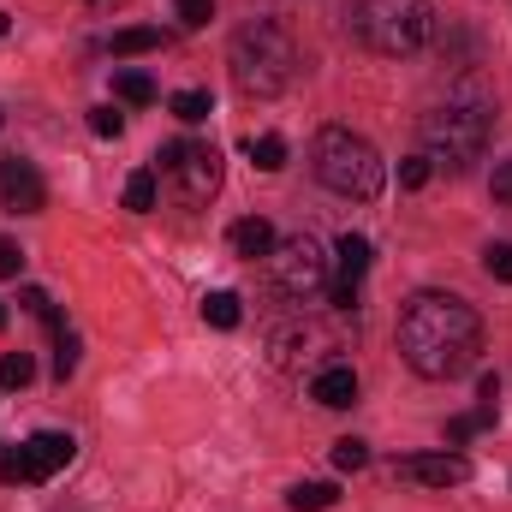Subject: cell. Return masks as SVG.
Listing matches in <instances>:
<instances>
[{"mask_svg": "<svg viewBox=\"0 0 512 512\" xmlns=\"http://www.w3.org/2000/svg\"><path fill=\"white\" fill-rule=\"evenodd\" d=\"M155 173L173 179V197L185 209H203L215 191H221V149L215 143H197V137H179L155 155Z\"/></svg>", "mask_w": 512, "mask_h": 512, "instance_id": "52a82bcc", "label": "cell"}, {"mask_svg": "<svg viewBox=\"0 0 512 512\" xmlns=\"http://www.w3.org/2000/svg\"><path fill=\"white\" fill-rule=\"evenodd\" d=\"M0 483H30V459L18 441H0Z\"/></svg>", "mask_w": 512, "mask_h": 512, "instance_id": "d4e9b609", "label": "cell"}, {"mask_svg": "<svg viewBox=\"0 0 512 512\" xmlns=\"http://www.w3.org/2000/svg\"><path fill=\"white\" fill-rule=\"evenodd\" d=\"M18 268H24V251H18L12 239H0V280H12Z\"/></svg>", "mask_w": 512, "mask_h": 512, "instance_id": "1f68e13d", "label": "cell"}, {"mask_svg": "<svg viewBox=\"0 0 512 512\" xmlns=\"http://www.w3.org/2000/svg\"><path fill=\"white\" fill-rule=\"evenodd\" d=\"M489 131H495V102L483 90H453L429 120H423V155L447 173H465L483 149H489Z\"/></svg>", "mask_w": 512, "mask_h": 512, "instance_id": "7a4b0ae2", "label": "cell"}, {"mask_svg": "<svg viewBox=\"0 0 512 512\" xmlns=\"http://www.w3.org/2000/svg\"><path fill=\"white\" fill-rule=\"evenodd\" d=\"M30 376H36V364H30V352H6L0 358V387H30Z\"/></svg>", "mask_w": 512, "mask_h": 512, "instance_id": "cb8c5ba5", "label": "cell"}, {"mask_svg": "<svg viewBox=\"0 0 512 512\" xmlns=\"http://www.w3.org/2000/svg\"><path fill=\"white\" fill-rule=\"evenodd\" d=\"M0 36H6V12H0Z\"/></svg>", "mask_w": 512, "mask_h": 512, "instance_id": "836d02e7", "label": "cell"}, {"mask_svg": "<svg viewBox=\"0 0 512 512\" xmlns=\"http://www.w3.org/2000/svg\"><path fill=\"white\" fill-rule=\"evenodd\" d=\"M0 328H6V304H0Z\"/></svg>", "mask_w": 512, "mask_h": 512, "instance_id": "d6a6232c", "label": "cell"}, {"mask_svg": "<svg viewBox=\"0 0 512 512\" xmlns=\"http://www.w3.org/2000/svg\"><path fill=\"white\" fill-rule=\"evenodd\" d=\"M203 322H209V328H221V334H227V328H239V322H245L239 292H209V298H203Z\"/></svg>", "mask_w": 512, "mask_h": 512, "instance_id": "9a60e30c", "label": "cell"}, {"mask_svg": "<svg viewBox=\"0 0 512 512\" xmlns=\"http://www.w3.org/2000/svg\"><path fill=\"white\" fill-rule=\"evenodd\" d=\"M268 268H274V286H280L292 304H316V298L334 286V256L322 251V239H310V233L274 239Z\"/></svg>", "mask_w": 512, "mask_h": 512, "instance_id": "8992f818", "label": "cell"}, {"mask_svg": "<svg viewBox=\"0 0 512 512\" xmlns=\"http://www.w3.org/2000/svg\"><path fill=\"white\" fill-rule=\"evenodd\" d=\"M72 453H78V441H72V435H60V429H36V435L24 441L30 483H48L54 471H66V465H72Z\"/></svg>", "mask_w": 512, "mask_h": 512, "instance_id": "7c38bea8", "label": "cell"}, {"mask_svg": "<svg viewBox=\"0 0 512 512\" xmlns=\"http://www.w3.org/2000/svg\"><path fill=\"white\" fill-rule=\"evenodd\" d=\"M495 423V405H477V411H465V417H453L447 423V447H459V441H471L477 429H489Z\"/></svg>", "mask_w": 512, "mask_h": 512, "instance_id": "603a6c76", "label": "cell"}, {"mask_svg": "<svg viewBox=\"0 0 512 512\" xmlns=\"http://www.w3.org/2000/svg\"><path fill=\"white\" fill-rule=\"evenodd\" d=\"M179 18H185L191 30H203V24L215 18V0H179Z\"/></svg>", "mask_w": 512, "mask_h": 512, "instance_id": "f546056e", "label": "cell"}, {"mask_svg": "<svg viewBox=\"0 0 512 512\" xmlns=\"http://www.w3.org/2000/svg\"><path fill=\"white\" fill-rule=\"evenodd\" d=\"M483 352V316L459 292H417L399 310V358L423 382H453Z\"/></svg>", "mask_w": 512, "mask_h": 512, "instance_id": "6da1fadb", "label": "cell"}, {"mask_svg": "<svg viewBox=\"0 0 512 512\" xmlns=\"http://www.w3.org/2000/svg\"><path fill=\"white\" fill-rule=\"evenodd\" d=\"M310 161H316V179H322L334 197H352V203L382 197V185H387V161L376 155V143L358 137L352 126H322Z\"/></svg>", "mask_w": 512, "mask_h": 512, "instance_id": "277c9868", "label": "cell"}, {"mask_svg": "<svg viewBox=\"0 0 512 512\" xmlns=\"http://www.w3.org/2000/svg\"><path fill=\"white\" fill-rule=\"evenodd\" d=\"M489 191H495V203H507L512 209V155L495 167V179H489Z\"/></svg>", "mask_w": 512, "mask_h": 512, "instance_id": "4dcf8cb0", "label": "cell"}, {"mask_svg": "<svg viewBox=\"0 0 512 512\" xmlns=\"http://www.w3.org/2000/svg\"><path fill=\"white\" fill-rule=\"evenodd\" d=\"M227 66H233L245 96H280L298 78V42H292V30L280 18H251V24L233 30Z\"/></svg>", "mask_w": 512, "mask_h": 512, "instance_id": "3957f363", "label": "cell"}, {"mask_svg": "<svg viewBox=\"0 0 512 512\" xmlns=\"http://www.w3.org/2000/svg\"><path fill=\"white\" fill-rule=\"evenodd\" d=\"M126 209L131 215H149L155 209V167H143V173L126 179Z\"/></svg>", "mask_w": 512, "mask_h": 512, "instance_id": "44dd1931", "label": "cell"}, {"mask_svg": "<svg viewBox=\"0 0 512 512\" xmlns=\"http://www.w3.org/2000/svg\"><path fill=\"white\" fill-rule=\"evenodd\" d=\"M310 399L328 405V411H346V405L358 399V376H352V364H328V370L310 382Z\"/></svg>", "mask_w": 512, "mask_h": 512, "instance_id": "4fadbf2b", "label": "cell"}, {"mask_svg": "<svg viewBox=\"0 0 512 512\" xmlns=\"http://www.w3.org/2000/svg\"><path fill=\"white\" fill-rule=\"evenodd\" d=\"M483 268H489V280H501V286H512V245H507V239L483 251Z\"/></svg>", "mask_w": 512, "mask_h": 512, "instance_id": "4316f807", "label": "cell"}, {"mask_svg": "<svg viewBox=\"0 0 512 512\" xmlns=\"http://www.w3.org/2000/svg\"><path fill=\"white\" fill-rule=\"evenodd\" d=\"M90 6H114V0H90Z\"/></svg>", "mask_w": 512, "mask_h": 512, "instance_id": "e575fe53", "label": "cell"}, {"mask_svg": "<svg viewBox=\"0 0 512 512\" xmlns=\"http://www.w3.org/2000/svg\"><path fill=\"white\" fill-rule=\"evenodd\" d=\"M429 173H435V161H429V155L399 161V185H405V191H423V185H429Z\"/></svg>", "mask_w": 512, "mask_h": 512, "instance_id": "83f0119b", "label": "cell"}, {"mask_svg": "<svg viewBox=\"0 0 512 512\" xmlns=\"http://www.w3.org/2000/svg\"><path fill=\"white\" fill-rule=\"evenodd\" d=\"M90 131H96V137H120V131H126V120H120L114 108H90Z\"/></svg>", "mask_w": 512, "mask_h": 512, "instance_id": "f1b7e54d", "label": "cell"}, {"mask_svg": "<svg viewBox=\"0 0 512 512\" xmlns=\"http://www.w3.org/2000/svg\"><path fill=\"white\" fill-rule=\"evenodd\" d=\"M334 501H340V489H334V483H298V489L286 495V507H292V512H328Z\"/></svg>", "mask_w": 512, "mask_h": 512, "instance_id": "ac0fdd59", "label": "cell"}, {"mask_svg": "<svg viewBox=\"0 0 512 512\" xmlns=\"http://www.w3.org/2000/svg\"><path fill=\"white\" fill-rule=\"evenodd\" d=\"M149 48H161V30H149V24H131V30H120V36L108 42V54H114V60H131V54H149Z\"/></svg>", "mask_w": 512, "mask_h": 512, "instance_id": "2e32d148", "label": "cell"}, {"mask_svg": "<svg viewBox=\"0 0 512 512\" xmlns=\"http://www.w3.org/2000/svg\"><path fill=\"white\" fill-rule=\"evenodd\" d=\"M393 477L423 483V489H459V483H471V459L453 453V447H441V453H411V459L393 465Z\"/></svg>", "mask_w": 512, "mask_h": 512, "instance_id": "ba28073f", "label": "cell"}, {"mask_svg": "<svg viewBox=\"0 0 512 512\" xmlns=\"http://www.w3.org/2000/svg\"><path fill=\"white\" fill-rule=\"evenodd\" d=\"M78 352H84V346H78V334H72V328H60V334H54V376H60V382H72V376H78Z\"/></svg>", "mask_w": 512, "mask_h": 512, "instance_id": "7402d4cb", "label": "cell"}, {"mask_svg": "<svg viewBox=\"0 0 512 512\" xmlns=\"http://www.w3.org/2000/svg\"><path fill=\"white\" fill-rule=\"evenodd\" d=\"M334 465H340V471H364V465H370V447H364L358 435H346V441H334Z\"/></svg>", "mask_w": 512, "mask_h": 512, "instance_id": "484cf974", "label": "cell"}, {"mask_svg": "<svg viewBox=\"0 0 512 512\" xmlns=\"http://www.w3.org/2000/svg\"><path fill=\"white\" fill-rule=\"evenodd\" d=\"M429 30H435L429 0H358V12H352V36L387 60L417 54L429 42Z\"/></svg>", "mask_w": 512, "mask_h": 512, "instance_id": "5b68a950", "label": "cell"}, {"mask_svg": "<svg viewBox=\"0 0 512 512\" xmlns=\"http://www.w3.org/2000/svg\"><path fill=\"white\" fill-rule=\"evenodd\" d=\"M364 274H370V239H364V233H346V239L334 245V286H328V298H334L340 310H352Z\"/></svg>", "mask_w": 512, "mask_h": 512, "instance_id": "30bf717a", "label": "cell"}, {"mask_svg": "<svg viewBox=\"0 0 512 512\" xmlns=\"http://www.w3.org/2000/svg\"><path fill=\"white\" fill-rule=\"evenodd\" d=\"M245 155L256 161V173H280V167H286V137H274V131H268V137H251Z\"/></svg>", "mask_w": 512, "mask_h": 512, "instance_id": "d6986e66", "label": "cell"}, {"mask_svg": "<svg viewBox=\"0 0 512 512\" xmlns=\"http://www.w3.org/2000/svg\"><path fill=\"white\" fill-rule=\"evenodd\" d=\"M322 346H328V334H322L316 322H280V328L268 334V358H274V370H304Z\"/></svg>", "mask_w": 512, "mask_h": 512, "instance_id": "9c48e42d", "label": "cell"}, {"mask_svg": "<svg viewBox=\"0 0 512 512\" xmlns=\"http://www.w3.org/2000/svg\"><path fill=\"white\" fill-rule=\"evenodd\" d=\"M114 96L131 102V108H149L155 102V78L149 72H114Z\"/></svg>", "mask_w": 512, "mask_h": 512, "instance_id": "ffe728a7", "label": "cell"}, {"mask_svg": "<svg viewBox=\"0 0 512 512\" xmlns=\"http://www.w3.org/2000/svg\"><path fill=\"white\" fill-rule=\"evenodd\" d=\"M167 108H173V120H185V126H203V120L215 114V96H209V90H179Z\"/></svg>", "mask_w": 512, "mask_h": 512, "instance_id": "e0dca14e", "label": "cell"}, {"mask_svg": "<svg viewBox=\"0 0 512 512\" xmlns=\"http://www.w3.org/2000/svg\"><path fill=\"white\" fill-rule=\"evenodd\" d=\"M0 203H6L12 215H36V209L48 203V185H42V173H36L30 161L6 155V161H0Z\"/></svg>", "mask_w": 512, "mask_h": 512, "instance_id": "8fae6325", "label": "cell"}, {"mask_svg": "<svg viewBox=\"0 0 512 512\" xmlns=\"http://www.w3.org/2000/svg\"><path fill=\"white\" fill-rule=\"evenodd\" d=\"M227 245H233L239 256H268V251H274V227H268L262 215H245V221H233Z\"/></svg>", "mask_w": 512, "mask_h": 512, "instance_id": "5bb4252c", "label": "cell"}]
</instances>
